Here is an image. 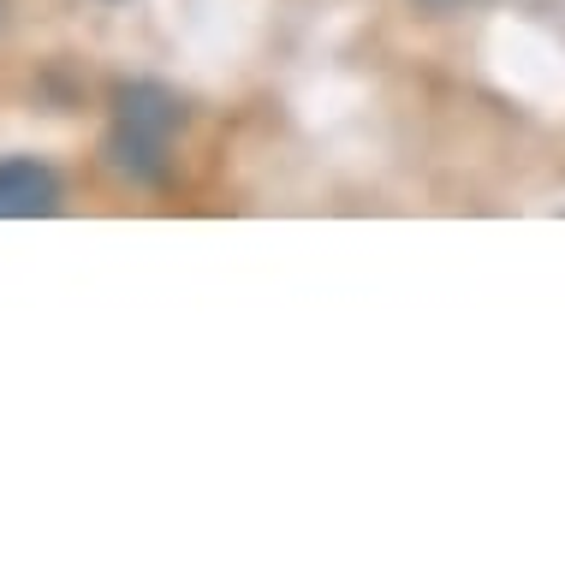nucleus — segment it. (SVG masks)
I'll return each mask as SVG.
<instances>
[{"instance_id": "obj_1", "label": "nucleus", "mask_w": 565, "mask_h": 570, "mask_svg": "<svg viewBox=\"0 0 565 570\" xmlns=\"http://www.w3.org/2000/svg\"><path fill=\"white\" fill-rule=\"evenodd\" d=\"M185 125V101L162 83H126L114 96V131H108V167L131 185H155L167 173V142Z\"/></svg>"}, {"instance_id": "obj_3", "label": "nucleus", "mask_w": 565, "mask_h": 570, "mask_svg": "<svg viewBox=\"0 0 565 570\" xmlns=\"http://www.w3.org/2000/svg\"><path fill=\"white\" fill-rule=\"evenodd\" d=\"M422 12H452V7H465V0H417Z\"/></svg>"}, {"instance_id": "obj_2", "label": "nucleus", "mask_w": 565, "mask_h": 570, "mask_svg": "<svg viewBox=\"0 0 565 570\" xmlns=\"http://www.w3.org/2000/svg\"><path fill=\"white\" fill-rule=\"evenodd\" d=\"M60 208V178L48 160L12 155L0 160V220H42Z\"/></svg>"}]
</instances>
